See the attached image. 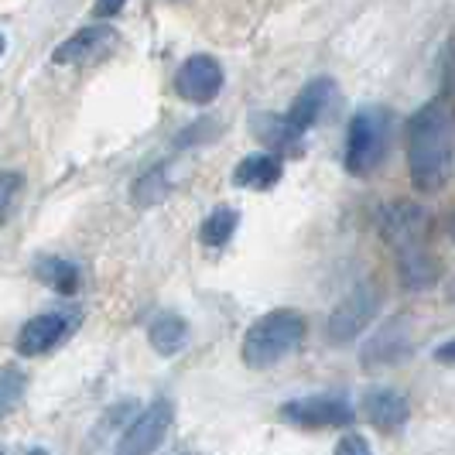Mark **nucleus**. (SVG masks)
Wrapping results in <instances>:
<instances>
[{
	"instance_id": "1",
	"label": "nucleus",
	"mask_w": 455,
	"mask_h": 455,
	"mask_svg": "<svg viewBox=\"0 0 455 455\" xmlns=\"http://www.w3.org/2000/svg\"><path fill=\"white\" fill-rule=\"evenodd\" d=\"M455 172V100L449 92L428 100L408 120V175L414 192H442Z\"/></svg>"
},
{
	"instance_id": "2",
	"label": "nucleus",
	"mask_w": 455,
	"mask_h": 455,
	"mask_svg": "<svg viewBox=\"0 0 455 455\" xmlns=\"http://www.w3.org/2000/svg\"><path fill=\"white\" fill-rule=\"evenodd\" d=\"M308 322L298 308H271L243 332L240 356L251 370H271L305 346Z\"/></svg>"
},
{
	"instance_id": "3",
	"label": "nucleus",
	"mask_w": 455,
	"mask_h": 455,
	"mask_svg": "<svg viewBox=\"0 0 455 455\" xmlns=\"http://www.w3.org/2000/svg\"><path fill=\"white\" fill-rule=\"evenodd\" d=\"M390 131H394V116L387 107H360L349 116L346 127V172L366 179L373 175L390 151Z\"/></svg>"
},
{
	"instance_id": "4",
	"label": "nucleus",
	"mask_w": 455,
	"mask_h": 455,
	"mask_svg": "<svg viewBox=\"0 0 455 455\" xmlns=\"http://www.w3.org/2000/svg\"><path fill=\"white\" fill-rule=\"evenodd\" d=\"M380 308H384V291H380L377 281L353 284V291L342 298L339 305L332 308V315H329V325H325L329 342L346 346V342L360 339L370 329V322L380 315Z\"/></svg>"
},
{
	"instance_id": "5",
	"label": "nucleus",
	"mask_w": 455,
	"mask_h": 455,
	"mask_svg": "<svg viewBox=\"0 0 455 455\" xmlns=\"http://www.w3.org/2000/svg\"><path fill=\"white\" fill-rule=\"evenodd\" d=\"M281 418L301 432H329V428H349L356 421V411L346 394H305L281 404Z\"/></svg>"
},
{
	"instance_id": "6",
	"label": "nucleus",
	"mask_w": 455,
	"mask_h": 455,
	"mask_svg": "<svg viewBox=\"0 0 455 455\" xmlns=\"http://www.w3.org/2000/svg\"><path fill=\"white\" fill-rule=\"evenodd\" d=\"M83 325V308H55V312H42L35 319H28L14 339L18 356H45L52 349H59L62 342L76 336V329Z\"/></svg>"
},
{
	"instance_id": "7",
	"label": "nucleus",
	"mask_w": 455,
	"mask_h": 455,
	"mask_svg": "<svg viewBox=\"0 0 455 455\" xmlns=\"http://www.w3.org/2000/svg\"><path fill=\"white\" fill-rule=\"evenodd\" d=\"M428 209L411 199H397V203H387L380 212H377V229L384 236L394 253L404 251H418V247H428Z\"/></svg>"
},
{
	"instance_id": "8",
	"label": "nucleus",
	"mask_w": 455,
	"mask_h": 455,
	"mask_svg": "<svg viewBox=\"0 0 455 455\" xmlns=\"http://www.w3.org/2000/svg\"><path fill=\"white\" fill-rule=\"evenodd\" d=\"M172 425H175V404L168 397H155L148 408L137 411L131 428L116 442L114 455H155L172 432Z\"/></svg>"
},
{
	"instance_id": "9",
	"label": "nucleus",
	"mask_w": 455,
	"mask_h": 455,
	"mask_svg": "<svg viewBox=\"0 0 455 455\" xmlns=\"http://www.w3.org/2000/svg\"><path fill=\"white\" fill-rule=\"evenodd\" d=\"M414 353V336H411L408 319H394L387 325H380L360 349V363L366 370H380V366H394L401 360H408Z\"/></svg>"
},
{
	"instance_id": "10",
	"label": "nucleus",
	"mask_w": 455,
	"mask_h": 455,
	"mask_svg": "<svg viewBox=\"0 0 455 455\" xmlns=\"http://www.w3.org/2000/svg\"><path fill=\"white\" fill-rule=\"evenodd\" d=\"M223 90V66L212 55H192L185 59L179 76H175V92L182 96L185 103L205 107L212 103Z\"/></svg>"
},
{
	"instance_id": "11",
	"label": "nucleus",
	"mask_w": 455,
	"mask_h": 455,
	"mask_svg": "<svg viewBox=\"0 0 455 455\" xmlns=\"http://www.w3.org/2000/svg\"><path fill=\"white\" fill-rule=\"evenodd\" d=\"M363 414L366 421L380 435H397L411 418V404L404 390L397 387H370L363 394Z\"/></svg>"
},
{
	"instance_id": "12",
	"label": "nucleus",
	"mask_w": 455,
	"mask_h": 455,
	"mask_svg": "<svg viewBox=\"0 0 455 455\" xmlns=\"http://www.w3.org/2000/svg\"><path fill=\"white\" fill-rule=\"evenodd\" d=\"M336 103V83L329 79V76H319V79H312V83H305V90L295 96V103H291V110H288V124L295 127V134H308L315 124H319L322 116L329 114V107Z\"/></svg>"
},
{
	"instance_id": "13",
	"label": "nucleus",
	"mask_w": 455,
	"mask_h": 455,
	"mask_svg": "<svg viewBox=\"0 0 455 455\" xmlns=\"http://www.w3.org/2000/svg\"><path fill=\"white\" fill-rule=\"evenodd\" d=\"M394 260H397V277L408 291H428L442 281V260L428 247L394 253Z\"/></svg>"
},
{
	"instance_id": "14",
	"label": "nucleus",
	"mask_w": 455,
	"mask_h": 455,
	"mask_svg": "<svg viewBox=\"0 0 455 455\" xmlns=\"http://www.w3.org/2000/svg\"><path fill=\"white\" fill-rule=\"evenodd\" d=\"M110 45H114V31H110V28H103V24H96V28H83V31H76L68 42H62V45L52 52V62H55V66L86 62V59L103 55Z\"/></svg>"
},
{
	"instance_id": "15",
	"label": "nucleus",
	"mask_w": 455,
	"mask_h": 455,
	"mask_svg": "<svg viewBox=\"0 0 455 455\" xmlns=\"http://www.w3.org/2000/svg\"><path fill=\"white\" fill-rule=\"evenodd\" d=\"M281 175H284L281 158L260 151V155H247L233 168V185L236 188H251V192H267V188L281 182Z\"/></svg>"
},
{
	"instance_id": "16",
	"label": "nucleus",
	"mask_w": 455,
	"mask_h": 455,
	"mask_svg": "<svg viewBox=\"0 0 455 455\" xmlns=\"http://www.w3.org/2000/svg\"><path fill=\"white\" fill-rule=\"evenodd\" d=\"M188 336H192L188 322L182 315H175V312H158L151 319V325H148V342H151V349L158 356H164V360L179 356L185 346H188Z\"/></svg>"
},
{
	"instance_id": "17",
	"label": "nucleus",
	"mask_w": 455,
	"mask_h": 455,
	"mask_svg": "<svg viewBox=\"0 0 455 455\" xmlns=\"http://www.w3.org/2000/svg\"><path fill=\"white\" fill-rule=\"evenodd\" d=\"M35 277L48 284L52 291H59V295H76L79 291V284H83V271L66 260V257H42L38 264H35Z\"/></svg>"
},
{
	"instance_id": "18",
	"label": "nucleus",
	"mask_w": 455,
	"mask_h": 455,
	"mask_svg": "<svg viewBox=\"0 0 455 455\" xmlns=\"http://www.w3.org/2000/svg\"><path fill=\"white\" fill-rule=\"evenodd\" d=\"M251 131L260 137L267 148H274V151H298V148H301V134H295V127L288 124V116L253 114Z\"/></svg>"
},
{
	"instance_id": "19",
	"label": "nucleus",
	"mask_w": 455,
	"mask_h": 455,
	"mask_svg": "<svg viewBox=\"0 0 455 455\" xmlns=\"http://www.w3.org/2000/svg\"><path fill=\"white\" fill-rule=\"evenodd\" d=\"M236 227H240V212H236V209H229V205H220V209H212V212L203 220V227H199V240H203L205 247L220 251V247H227L229 240H233Z\"/></svg>"
},
{
	"instance_id": "20",
	"label": "nucleus",
	"mask_w": 455,
	"mask_h": 455,
	"mask_svg": "<svg viewBox=\"0 0 455 455\" xmlns=\"http://www.w3.org/2000/svg\"><path fill=\"white\" fill-rule=\"evenodd\" d=\"M168 192H172V179H168V168H164V164H155L151 172H144L134 182V188H131V196H134V203L140 205V209L158 205Z\"/></svg>"
},
{
	"instance_id": "21",
	"label": "nucleus",
	"mask_w": 455,
	"mask_h": 455,
	"mask_svg": "<svg viewBox=\"0 0 455 455\" xmlns=\"http://www.w3.org/2000/svg\"><path fill=\"white\" fill-rule=\"evenodd\" d=\"M28 394V373L18 366H0V418L14 414Z\"/></svg>"
},
{
	"instance_id": "22",
	"label": "nucleus",
	"mask_w": 455,
	"mask_h": 455,
	"mask_svg": "<svg viewBox=\"0 0 455 455\" xmlns=\"http://www.w3.org/2000/svg\"><path fill=\"white\" fill-rule=\"evenodd\" d=\"M24 196V175L21 172H0V229L11 223L18 212V203Z\"/></svg>"
},
{
	"instance_id": "23",
	"label": "nucleus",
	"mask_w": 455,
	"mask_h": 455,
	"mask_svg": "<svg viewBox=\"0 0 455 455\" xmlns=\"http://www.w3.org/2000/svg\"><path fill=\"white\" fill-rule=\"evenodd\" d=\"M332 455H373L370 452V445H366V438L363 435H342V442L336 445V452Z\"/></svg>"
},
{
	"instance_id": "24",
	"label": "nucleus",
	"mask_w": 455,
	"mask_h": 455,
	"mask_svg": "<svg viewBox=\"0 0 455 455\" xmlns=\"http://www.w3.org/2000/svg\"><path fill=\"white\" fill-rule=\"evenodd\" d=\"M124 4H127V0H96V14H100V18H114V14L124 11Z\"/></svg>"
},
{
	"instance_id": "25",
	"label": "nucleus",
	"mask_w": 455,
	"mask_h": 455,
	"mask_svg": "<svg viewBox=\"0 0 455 455\" xmlns=\"http://www.w3.org/2000/svg\"><path fill=\"white\" fill-rule=\"evenodd\" d=\"M435 360H438V363H455V339L442 342V346L435 349Z\"/></svg>"
},
{
	"instance_id": "26",
	"label": "nucleus",
	"mask_w": 455,
	"mask_h": 455,
	"mask_svg": "<svg viewBox=\"0 0 455 455\" xmlns=\"http://www.w3.org/2000/svg\"><path fill=\"white\" fill-rule=\"evenodd\" d=\"M445 298H449V301H455V277L449 281V288H445Z\"/></svg>"
},
{
	"instance_id": "27",
	"label": "nucleus",
	"mask_w": 455,
	"mask_h": 455,
	"mask_svg": "<svg viewBox=\"0 0 455 455\" xmlns=\"http://www.w3.org/2000/svg\"><path fill=\"white\" fill-rule=\"evenodd\" d=\"M28 455H48V452H45V449H31Z\"/></svg>"
},
{
	"instance_id": "28",
	"label": "nucleus",
	"mask_w": 455,
	"mask_h": 455,
	"mask_svg": "<svg viewBox=\"0 0 455 455\" xmlns=\"http://www.w3.org/2000/svg\"><path fill=\"white\" fill-rule=\"evenodd\" d=\"M449 233H452V243H455V220H452V227H449Z\"/></svg>"
},
{
	"instance_id": "29",
	"label": "nucleus",
	"mask_w": 455,
	"mask_h": 455,
	"mask_svg": "<svg viewBox=\"0 0 455 455\" xmlns=\"http://www.w3.org/2000/svg\"><path fill=\"white\" fill-rule=\"evenodd\" d=\"M0 455H4V452H0Z\"/></svg>"
}]
</instances>
